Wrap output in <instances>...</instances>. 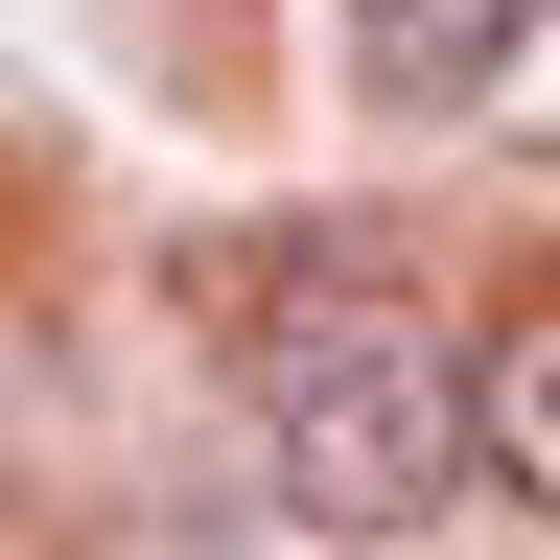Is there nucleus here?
<instances>
[{"label": "nucleus", "mask_w": 560, "mask_h": 560, "mask_svg": "<svg viewBox=\"0 0 560 560\" xmlns=\"http://www.w3.org/2000/svg\"><path fill=\"white\" fill-rule=\"evenodd\" d=\"M234 420H257V490H280L304 537H420V514L467 490V444H490V374L397 304V280H327V304L257 327Z\"/></svg>", "instance_id": "1"}, {"label": "nucleus", "mask_w": 560, "mask_h": 560, "mask_svg": "<svg viewBox=\"0 0 560 560\" xmlns=\"http://www.w3.org/2000/svg\"><path fill=\"white\" fill-rule=\"evenodd\" d=\"M560 24V0H350V94H397V117H467L490 70H514Z\"/></svg>", "instance_id": "2"}, {"label": "nucleus", "mask_w": 560, "mask_h": 560, "mask_svg": "<svg viewBox=\"0 0 560 560\" xmlns=\"http://www.w3.org/2000/svg\"><path fill=\"white\" fill-rule=\"evenodd\" d=\"M467 374H490V467H514L537 514H560V280H537V304H514V327L467 350Z\"/></svg>", "instance_id": "3"}]
</instances>
